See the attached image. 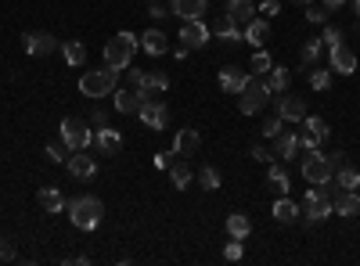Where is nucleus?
<instances>
[{
    "label": "nucleus",
    "instance_id": "nucleus-1",
    "mask_svg": "<svg viewBox=\"0 0 360 266\" xmlns=\"http://www.w3.org/2000/svg\"><path fill=\"white\" fill-rule=\"evenodd\" d=\"M267 101H274V90L267 83V76H248L245 90L238 93V112L242 115H260L263 108H267Z\"/></svg>",
    "mask_w": 360,
    "mask_h": 266
},
{
    "label": "nucleus",
    "instance_id": "nucleus-2",
    "mask_svg": "<svg viewBox=\"0 0 360 266\" xmlns=\"http://www.w3.org/2000/svg\"><path fill=\"white\" fill-rule=\"evenodd\" d=\"M69 220H72V227H80V230H98L101 220H105L101 198H94V195L72 198V201H69Z\"/></svg>",
    "mask_w": 360,
    "mask_h": 266
},
{
    "label": "nucleus",
    "instance_id": "nucleus-3",
    "mask_svg": "<svg viewBox=\"0 0 360 266\" xmlns=\"http://www.w3.org/2000/svg\"><path fill=\"white\" fill-rule=\"evenodd\" d=\"M137 47H140V36H134V33L123 29V33H116L112 40L105 43V65L108 69H130Z\"/></svg>",
    "mask_w": 360,
    "mask_h": 266
},
{
    "label": "nucleus",
    "instance_id": "nucleus-4",
    "mask_svg": "<svg viewBox=\"0 0 360 266\" xmlns=\"http://www.w3.org/2000/svg\"><path fill=\"white\" fill-rule=\"evenodd\" d=\"M116 83H119V69H90V72H83L80 76V93L83 98H105V93H112L116 90Z\"/></svg>",
    "mask_w": 360,
    "mask_h": 266
},
{
    "label": "nucleus",
    "instance_id": "nucleus-5",
    "mask_svg": "<svg viewBox=\"0 0 360 266\" xmlns=\"http://www.w3.org/2000/svg\"><path fill=\"white\" fill-rule=\"evenodd\" d=\"M299 209H303V220L306 223H321V220L332 216V195H328L321 184H310V191L299 201Z\"/></svg>",
    "mask_w": 360,
    "mask_h": 266
},
{
    "label": "nucleus",
    "instance_id": "nucleus-6",
    "mask_svg": "<svg viewBox=\"0 0 360 266\" xmlns=\"http://www.w3.org/2000/svg\"><path fill=\"white\" fill-rule=\"evenodd\" d=\"M61 140L69 144V151H87L94 144V133L83 119H61Z\"/></svg>",
    "mask_w": 360,
    "mask_h": 266
},
{
    "label": "nucleus",
    "instance_id": "nucleus-7",
    "mask_svg": "<svg viewBox=\"0 0 360 266\" xmlns=\"http://www.w3.org/2000/svg\"><path fill=\"white\" fill-rule=\"evenodd\" d=\"M299 173H303L306 184H328V180H335L332 166H328V159H324V151H306Z\"/></svg>",
    "mask_w": 360,
    "mask_h": 266
},
{
    "label": "nucleus",
    "instance_id": "nucleus-8",
    "mask_svg": "<svg viewBox=\"0 0 360 266\" xmlns=\"http://www.w3.org/2000/svg\"><path fill=\"white\" fill-rule=\"evenodd\" d=\"M274 104H277V115L285 119V122H303V115H306V101L295 98L292 90L274 93Z\"/></svg>",
    "mask_w": 360,
    "mask_h": 266
},
{
    "label": "nucleus",
    "instance_id": "nucleus-9",
    "mask_svg": "<svg viewBox=\"0 0 360 266\" xmlns=\"http://www.w3.org/2000/svg\"><path fill=\"white\" fill-rule=\"evenodd\" d=\"M328 69L339 72V76H353V72H357V54L350 51L346 43L328 47Z\"/></svg>",
    "mask_w": 360,
    "mask_h": 266
},
{
    "label": "nucleus",
    "instance_id": "nucleus-10",
    "mask_svg": "<svg viewBox=\"0 0 360 266\" xmlns=\"http://www.w3.org/2000/svg\"><path fill=\"white\" fill-rule=\"evenodd\" d=\"M140 122L145 126H151V130H162L166 122H169V108H166V101H159V98H148L145 104H140Z\"/></svg>",
    "mask_w": 360,
    "mask_h": 266
},
{
    "label": "nucleus",
    "instance_id": "nucleus-11",
    "mask_svg": "<svg viewBox=\"0 0 360 266\" xmlns=\"http://www.w3.org/2000/svg\"><path fill=\"white\" fill-rule=\"evenodd\" d=\"M180 43H184V47H191V51L206 47V43H209V25L202 22V19L184 22V25H180Z\"/></svg>",
    "mask_w": 360,
    "mask_h": 266
},
{
    "label": "nucleus",
    "instance_id": "nucleus-12",
    "mask_svg": "<svg viewBox=\"0 0 360 266\" xmlns=\"http://www.w3.org/2000/svg\"><path fill=\"white\" fill-rule=\"evenodd\" d=\"M332 212L346 216V220L360 216V195H357V191H346V187H335V195H332Z\"/></svg>",
    "mask_w": 360,
    "mask_h": 266
},
{
    "label": "nucleus",
    "instance_id": "nucleus-13",
    "mask_svg": "<svg viewBox=\"0 0 360 266\" xmlns=\"http://www.w3.org/2000/svg\"><path fill=\"white\" fill-rule=\"evenodd\" d=\"M213 36H216V40H224V43H242V40H245V29H242V25L224 11L220 19L213 22Z\"/></svg>",
    "mask_w": 360,
    "mask_h": 266
},
{
    "label": "nucleus",
    "instance_id": "nucleus-14",
    "mask_svg": "<svg viewBox=\"0 0 360 266\" xmlns=\"http://www.w3.org/2000/svg\"><path fill=\"white\" fill-rule=\"evenodd\" d=\"M58 47L61 43L51 33H43V29H40V33H25V51L33 54V58H47V54H54Z\"/></svg>",
    "mask_w": 360,
    "mask_h": 266
},
{
    "label": "nucleus",
    "instance_id": "nucleus-15",
    "mask_svg": "<svg viewBox=\"0 0 360 266\" xmlns=\"http://www.w3.org/2000/svg\"><path fill=\"white\" fill-rule=\"evenodd\" d=\"M140 51L148 58H162V54H169V36L162 29H148V33H140Z\"/></svg>",
    "mask_w": 360,
    "mask_h": 266
},
{
    "label": "nucleus",
    "instance_id": "nucleus-16",
    "mask_svg": "<svg viewBox=\"0 0 360 266\" xmlns=\"http://www.w3.org/2000/svg\"><path fill=\"white\" fill-rule=\"evenodd\" d=\"M245 83H248V72H242L238 65H224L220 69V90L224 93H234V98H238V93L245 90Z\"/></svg>",
    "mask_w": 360,
    "mask_h": 266
},
{
    "label": "nucleus",
    "instance_id": "nucleus-17",
    "mask_svg": "<svg viewBox=\"0 0 360 266\" xmlns=\"http://www.w3.org/2000/svg\"><path fill=\"white\" fill-rule=\"evenodd\" d=\"M198 148H202V137H198V130H191V126L177 130V137H173V155L187 159V155H198Z\"/></svg>",
    "mask_w": 360,
    "mask_h": 266
},
{
    "label": "nucleus",
    "instance_id": "nucleus-18",
    "mask_svg": "<svg viewBox=\"0 0 360 266\" xmlns=\"http://www.w3.org/2000/svg\"><path fill=\"white\" fill-rule=\"evenodd\" d=\"M295 151H299V133H295V130H281L274 137V155H277L281 162H292Z\"/></svg>",
    "mask_w": 360,
    "mask_h": 266
},
{
    "label": "nucleus",
    "instance_id": "nucleus-19",
    "mask_svg": "<svg viewBox=\"0 0 360 266\" xmlns=\"http://www.w3.org/2000/svg\"><path fill=\"white\" fill-rule=\"evenodd\" d=\"M69 173H72L76 180H90V177H98V162H94V155H83V151L69 155Z\"/></svg>",
    "mask_w": 360,
    "mask_h": 266
},
{
    "label": "nucleus",
    "instance_id": "nucleus-20",
    "mask_svg": "<svg viewBox=\"0 0 360 266\" xmlns=\"http://www.w3.org/2000/svg\"><path fill=\"white\" fill-rule=\"evenodd\" d=\"M206 8H209V0H173V4H169V11H173L180 22L202 19V14H206Z\"/></svg>",
    "mask_w": 360,
    "mask_h": 266
},
{
    "label": "nucleus",
    "instance_id": "nucleus-21",
    "mask_svg": "<svg viewBox=\"0 0 360 266\" xmlns=\"http://www.w3.org/2000/svg\"><path fill=\"white\" fill-rule=\"evenodd\" d=\"M224 11H227V14H231V19L238 22L242 29H245L248 22L256 19V0H227V8H224Z\"/></svg>",
    "mask_w": 360,
    "mask_h": 266
},
{
    "label": "nucleus",
    "instance_id": "nucleus-22",
    "mask_svg": "<svg viewBox=\"0 0 360 266\" xmlns=\"http://www.w3.org/2000/svg\"><path fill=\"white\" fill-rule=\"evenodd\" d=\"M245 40L253 43L256 51H260V47H267V40H271V25H267V19H253V22H248V25H245Z\"/></svg>",
    "mask_w": 360,
    "mask_h": 266
},
{
    "label": "nucleus",
    "instance_id": "nucleus-23",
    "mask_svg": "<svg viewBox=\"0 0 360 266\" xmlns=\"http://www.w3.org/2000/svg\"><path fill=\"white\" fill-rule=\"evenodd\" d=\"M295 216H303V209L295 206L288 195H281V198L274 201V220H277V223H295Z\"/></svg>",
    "mask_w": 360,
    "mask_h": 266
},
{
    "label": "nucleus",
    "instance_id": "nucleus-24",
    "mask_svg": "<svg viewBox=\"0 0 360 266\" xmlns=\"http://www.w3.org/2000/svg\"><path fill=\"white\" fill-rule=\"evenodd\" d=\"M36 201H40L43 212H61V209H65V198H61L58 187H40V191H36Z\"/></svg>",
    "mask_w": 360,
    "mask_h": 266
},
{
    "label": "nucleus",
    "instance_id": "nucleus-25",
    "mask_svg": "<svg viewBox=\"0 0 360 266\" xmlns=\"http://www.w3.org/2000/svg\"><path fill=\"white\" fill-rule=\"evenodd\" d=\"M267 187L281 198V195H288V187H292V180H288V173L281 166H274V162H267Z\"/></svg>",
    "mask_w": 360,
    "mask_h": 266
},
{
    "label": "nucleus",
    "instance_id": "nucleus-26",
    "mask_svg": "<svg viewBox=\"0 0 360 266\" xmlns=\"http://www.w3.org/2000/svg\"><path fill=\"white\" fill-rule=\"evenodd\" d=\"M94 144H98V151H101V155H116V151H119V144H123V137H119L116 130L101 126L98 133H94Z\"/></svg>",
    "mask_w": 360,
    "mask_h": 266
},
{
    "label": "nucleus",
    "instance_id": "nucleus-27",
    "mask_svg": "<svg viewBox=\"0 0 360 266\" xmlns=\"http://www.w3.org/2000/svg\"><path fill=\"white\" fill-rule=\"evenodd\" d=\"M140 87H145L148 93H166L169 90V76L162 69H151V72L140 76Z\"/></svg>",
    "mask_w": 360,
    "mask_h": 266
},
{
    "label": "nucleus",
    "instance_id": "nucleus-28",
    "mask_svg": "<svg viewBox=\"0 0 360 266\" xmlns=\"http://www.w3.org/2000/svg\"><path fill=\"white\" fill-rule=\"evenodd\" d=\"M58 51L65 54V61H69V65H76V69H80L83 61H87V47H83V40H65V43L58 47Z\"/></svg>",
    "mask_w": 360,
    "mask_h": 266
},
{
    "label": "nucleus",
    "instance_id": "nucleus-29",
    "mask_svg": "<svg viewBox=\"0 0 360 266\" xmlns=\"http://www.w3.org/2000/svg\"><path fill=\"white\" fill-rule=\"evenodd\" d=\"M248 230H253V220H248V216L245 212H231L227 216V234H231V238H248Z\"/></svg>",
    "mask_w": 360,
    "mask_h": 266
},
{
    "label": "nucleus",
    "instance_id": "nucleus-30",
    "mask_svg": "<svg viewBox=\"0 0 360 266\" xmlns=\"http://www.w3.org/2000/svg\"><path fill=\"white\" fill-rule=\"evenodd\" d=\"M267 83H271L274 93H285V90L292 87V72H288L285 65H274V69L267 72Z\"/></svg>",
    "mask_w": 360,
    "mask_h": 266
},
{
    "label": "nucleus",
    "instance_id": "nucleus-31",
    "mask_svg": "<svg viewBox=\"0 0 360 266\" xmlns=\"http://www.w3.org/2000/svg\"><path fill=\"white\" fill-rule=\"evenodd\" d=\"M335 184H339V187H346V191H357V187H360V169L346 162L342 169H335Z\"/></svg>",
    "mask_w": 360,
    "mask_h": 266
},
{
    "label": "nucleus",
    "instance_id": "nucleus-32",
    "mask_svg": "<svg viewBox=\"0 0 360 266\" xmlns=\"http://www.w3.org/2000/svg\"><path fill=\"white\" fill-rule=\"evenodd\" d=\"M321 54H324V43H321V36H317V40H306V43H303V65H306V69L321 65Z\"/></svg>",
    "mask_w": 360,
    "mask_h": 266
},
{
    "label": "nucleus",
    "instance_id": "nucleus-33",
    "mask_svg": "<svg viewBox=\"0 0 360 266\" xmlns=\"http://www.w3.org/2000/svg\"><path fill=\"white\" fill-rule=\"evenodd\" d=\"M332 80H335L332 69H324V65L310 69V87H314V90H332Z\"/></svg>",
    "mask_w": 360,
    "mask_h": 266
},
{
    "label": "nucleus",
    "instance_id": "nucleus-34",
    "mask_svg": "<svg viewBox=\"0 0 360 266\" xmlns=\"http://www.w3.org/2000/svg\"><path fill=\"white\" fill-rule=\"evenodd\" d=\"M169 180H173L177 191H184V187L191 184V166L187 162H169Z\"/></svg>",
    "mask_w": 360,
    "mask_h": 266
},
{
    "label": "nucleus",
    "instance_id": "nucleus-35",
    "mask_svg": "<svg viewBox=\"0 0 360 266\" xmlns=\"http://www.w3.org/2000/svg\"><path fill=\"white\" fill-rule=\"evenodd\" d=\"M248 69H253V76H267V72L274 69V58L260 47V51L253 54V61H248Z\"/></svg>",
    "mask_w": 360,
    "mask_h": 266
},
{
    "label": "nucleus",
    "instance_id": "nucleus-36",
    "mask_svg": "<svg viewBox=\"0 0 360 266\" xmlns=\"http://www.w3.org/2000/svg\"><path fill=\"white\" fill-rule=\"evenodd\" d=\"M303 126L310 130V133H314V137H321V140H328V133H332V126H328V122L321 119V115H303Z\"/></svg>",
    "mask_w": 360,
    "mask_h": 266
},
{
    "label": "nucleus",
    "instance_id": "nucleus-37",
    "mask_svg": "<svg viewBox=\"0 0 360 266\" xmlns=\"http://www.w3.org/2000/svg\"><path fill=\"white\" fill-rule=\"evenodd\" d=\"M47 159H51V162H65L69 159V144H65V140H51V144H47Z\"/></svg>",
    "mask_w": 360,
    "mask_h": 266
},
{
    "label": "nucleus",
    "instance_id": "nucleus-38",
    "mask_svg": "<svg viewBox=\"0 0 360 266\" xmlns=\"http://www.w3.org/2000/svg\"><path fill=\"white\" fill-rule=\"evenodd\" d=\"M328 14H332V11H328V8L321 4V0H314V4H306V22H314V25H321V22L328 19Z\"/></svg>",
    "mask_w": 360,
    "mask_h": 266
},
{
    "label": "nucleus",
    "instance_id": "nucleus-39",
    "mask_svg": "<svg viewBox=\"0 0 360 266\" xmlns=\"http://www.w3.org/2000/svg\"><path fill=\"white\" fill-rule=\"evenodd\" d=\"M198 180H202V187H206V191H216V187H220V169L206 166V169L198 173Z\"/></svg>",
    "mask_w": 360,
    "mask_h": 266
},
{
    "label": "nucleus",
    "instance_id": "nucleus-40",
    "mask_svg": "<svg viewBox=\"0 0 360 266\" xmlns=\"http://www.w3.org/2000/svg\"><path fill=\"white\" fill-rule=\"evenodd\" d=\"M242 256H245V245H242V238H231V245L224 248V259H227V263H238Z\"/></svg>",
    "mask_w": 360,
    "mask_h": 266
},
{
    "label": "nucleus",
    "instance_id": "nucleus-41",
    "mask_svg": "<svg viewBox=\"0 0 360 266\" xmlns=\"http://www.w3.org/2000/svg\"><path fill=\"white\" fill-rule=\"evenodd\" d=\"M321 144H324V140H321V137H314L310 130H303V133H299V148H303V151H321Z\"/></svg>",
    "mask_w": 360,
    "mask_h": 266
},
{
    "label": "nucleus",
    "instance_id": "nucleus-42",
    "mask_svg": "<svg viewBox=\"0 0 360 266\" xmlns=\"http://www.w3.org/2000/svg\"><path fill=\"white\" fill-rule=\"evenodd\" d=\"M281 122H285V119H281V115L274 112V115H271L267 122H263V137H271V140H274V137L281 133Z\"/></svg>",
    "mask_w": 360,
    "mask_h": 266
},
{
    "label": "nucleus",
    "instance_id": "nucleus-43",
    "mask_svg": "<svg viewBox=\"0 0 360 266\" xmlns=\"http://www.w3.org/2000/svg\"><path fill=\"white\" fill-rule=\"evenodd\" d=\"M321 43H324V47L342 43V29H339V25H328V29H324V36H321Z\"/></svg>",
    "mask_w": 360,
    "mask_h": 266
},
{
    "label": "nucleus",
    "instance_id": "nucleus-44",
    "mask_svg": "<svg viewBox=\"0 0 360 266\" xmlns=\"http://www.w3.org/2000/svg\"><path fill=\"white\" fill-rule=\"evenodd\" d=\"M256 11H263V19H274V14H281V0H263V4L256 8Z\"/></svg>",
    "mask_w": 360,
    "mask_h": 266
},
{
    "label": "nucleus",
    "instance_id": "nucleus-45",
    "mask_svg": "<svg viewBox=\"0 0 360 266\" xmlns=\"http://www.w3.org/2000/svg\"><path fill=\"white\" fill-rule=\"evenodd\" d=\"M324 159H328V166H332V173H335V169L346 166V151H328Z\"/></svg>",
    "mask_w": 360,
    "mask_h": 266
},
{
    "label": "nucleus",
    "instance_id": "nucleus-46",
    "mask_svg": "<svg viewBox=\"0 0 360 266\" xmlns=\"http://www.w3.org/2000/svg\"><path fill=\"white\" fill-rule=\"evenodd\" d=\"M248 155H253V159H256V162H263V166H267L274 151H267V148H263V144H256V148H253V151H248Z\"/></svg>",
    "mask_w": 360,
    "mask_h": 266
},
{
    "label": "nucleus",
    "instance_id": "nucleus-47",
    "mask_svg": "<svg viewBox=\"0 0 360 266\" xmlns=\"http://www.w3.org/2000/svg\"><path fill=\"white\" fill-rule=\"evenodd\" d=\"M169 162H173V155H169V151H159V155H155V166H159V169H169Z\"/></svg>",
    "mask_w": 360,
    "mask_h": 266
},
{
    "label": "nucleus",
    "instance_id": "nucleus-48",
    "mask_svg": "<svg viewBox=\"0 0 360 266\" xmlns=\"http://www.w3.org/2000/svg\"><path fill=\"white\" fill-rule=\"evenodd\" d=\"M0 259H14V245L4 238V241H0Z\"/></svg>",
    "mask_w": 360,
    "mask_h": 266
},
{
    "label": "nucleus",
    "instance_id": "nucleus-49",
    "mask_svg": "<svg viewBox=\"0 0 360 266\" xmlns=\"http://www.w3.org/2000/svg\"><path fill=\"white\" fill-rule=\"evenodd\" d=\"M90 119H94V126H98V130H101V126H108V115L101 112V108H94V115H90Z\"/></svg>",
    "mask_w": 360,
    "mask_h": 266
},
{
    "label": "nucleus",
    "instance_id": "nucleus-50",
    "mask_svg": "<svg viewBox=\"0 0 360 266\" xmlns=\"http://www.w3.org/2000/svg\"><path fill=\"white\" fill-rule=\"evenodd\" d=\"M148 14H151V19H166V14H169V11H166V8L159 4V0H155V4H151V11H148Z\"/></svg>",
    "mask_w": 360,
    "mask_h": 266
},
{
    "label": "nucleus",
    "instance_id": "nucleus-51",
    "mask_svg": "<svg viewBox=\"0 0 360 266\" xmlns=\"http://www.w3.org/2000/svg\"><path fill=\"white\" fill-rule=\"evenodd\" d=\"M321 4H324L328 11H342V8H346V0H321Z\"/></svg>",
    "mask_w": 360,
    "mask_h": 266
},
{
    "label": "nucleus",
    "instance_id": "nucleus-52",
    "mask_svg": "<svg viewBox=\"0 0 360 266\" xmlns=\"http://www.w3.org/2000/svg\"><path fill=\"white\" fill-rule=\"evenodd\" d=\"M187 54H191V47H184V43H180V47H177V51H173V58H177V61H184Z\"/></svg>",
    "mask_w": 360,
    "mask_h": 266
},
{
    "label": "nucleus",
    "instance_id": "nucleus-53",
    "mask_svg": "<svg viewBox=\"0 0 360 266\" xmlns=\"http://www.w3.org/2000/svg\"><path fill=\"white\" fill-rule=\"evenodd\" d=\"M140 76H145V69H130V83L140 87Z\"/></svg>",
    "mask_w": 360,
    "mask_h": 266
},
{
    "label": "nucleus",
    "instance_id": "nucleus-54",
    "mask_svg": "<svg viewBox=\"0 0 360 266\" xmlns=\"http://www.w3.org/2000/svg\"><path fill=\"white\" fill-rule=\"evenodd\" d=\"M292 4H303L306 8V4H314V0H292Z\"/></svg>",
    "mask_w": 360,
    "mask_h": 266
},
{
    "label": "nucleus",
    "instance_id": "nucleus-55",
    "mask_svg": "<svg viewBox=\"0 0 360 266\" xmlns=\"http://www.w3.org/2000/svg\"><path fill=\"white\" fill-rule=\"evenodd\" d=\"M353 11H357V19H360V0H353Z\"/></svg>",
    "mask_w": 360,
    "mask_h": 266
},
{
    "label": "nucleus",
    "instance_id": "nucleus-56",
    "mask_svg": "<svg viewBox=\"0 0 360 266\" xmlns=\"http://www.w3.org/2000/svg\"><path fill=\"white\" fill-rule=\"evenodd\" d=\"M148 4H155V0H148Z\"/></svg>",
    "mask_w": 360,
    "mask_h": 266
}]
</instances>
